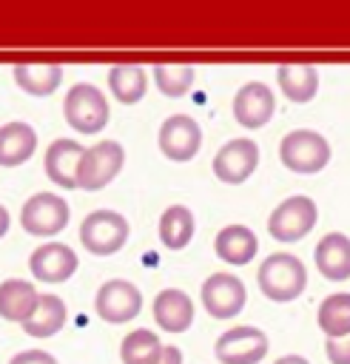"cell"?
Listing matches in <instances>:
<instances>
[{"label": "cell", "instance_id": "obj_1", "mask_svg": "<svg viewBox=\"0 0 350 364\" xmlns=\"http://www.w3.org/2000/svg\"><path fill=\"white\" fill-rule=\"evenodd\" d=\"M256 282H259V290L270 301L285 304V301H293V299H299L304 293V287H307V267L293 253H270L259 264Z\"/></svg>", "mask_w": 350, "mask_h": 364}, {"label": "cell", "instance_id": "obj_2", "mask_svg": "<svg viewBox=\"0 0 350 364\" xmlns=\"http://www.w3.org/2000/svg\"><path fill=\"white\" fill-rule=\"evenodd\" d=\"M63 114H65V122L77 134H85V136L100 134L111 119V108H108L105 94L91 82L71 85V91L63 100Z\"/></svg>", "mask_w": 350, "mask_h": 364}, {"label": "cell", "instance_id": "obj_3", "mask_svg": "<svg viewBox=\"0 0 350 364\" xmlns=\"http://www.w3.org/2000/svg\"><path fill=\"white\" fill-rule=\"evenodd\" d=\"M279 159L293 173H319L330 162V142L310 128H296L282 136Z\"/></svg>", "mask_w": 350, "mask_h": 364}, {"label": "cell", "instance_id": "obj_4", "mask_svg": "<svg viewBox=\"0 0 350 364\" xmlns=\"http://www.w3.org/2000/svg\"><path fill=\"white\" fill-rule=\"evenodd\" d=\"M125 165V148L117 139H100L83 151L77 162V188L83 191H102Z\"/></svg>", "mask_w": 350, "mask_h": 364}, {"label": "cell", "instance_id": "obj_5", "mask_svg": "<svg viewBox=\"0 0 350 364\" xmlns=\"http://www.w3.org/2000/svg\"><path fill=\"white\" fill-rule=\"evenodd\" d=\"M319 219V208L310 196L296 193L279 202L267 216V233L276 242H299L304 239Z\"/></svg>", "mask_w": 350, "mask_h": 364}, {"label": "cell", "instance_id": "obj_6", "mask_svg": "<svg viewBox=\"0 0 350 364\" xmlns=\"http://www.w3.org/2000/svg\"><path fill=\"white\" fill-rule=\"evenodd\" d=\"M128 219L117 210H91L80 225V242L94 256H111L128 242Z\"/></svg>", "mask_w": 350, "mask_h": 364}, {"label": "cell", "instance_id": "obj_7", "mask_svg": "<svg viewBox=\"0 0 350 364\" xmlns=\"http://www.w3.org/2000/svg\"><path fill=\"white\" fill-rule=\"evenodd\" d=\"M71 219V208L63 196L51 193V191H40L34 196L26 199L23 210H20V225L26 233L31 236H57Z\"/></svg>", "mask_w": 350, "mask_h": 364}, {"label": "cell", "instance_id": "obj_8", "mask_svg": "<svg viewBox=\"0 0 350 364\" xmlns=\"http://www.w3.org/2000/svg\"><path fill=\"white\" fill-rule=\"evenodd\" d=\"M94 307L97 316L108 324H125L131 318L139 316L142 310V293L134 282L128 279H108L105 284H100L97 296H94Z\"/></svg>", "mask_w": 350, "mask_h": 364}, {"label": "cell", "instance_id": "obj_9", "mask_svg": "<svg viewBox=\"0 0 350 364\" xmlns=\"http://www.w3.org/2000/svg\"><path fill=\"white\" fill-rule=\"evenodd\" d=\"M199 299H202V307L208 310V316L233 318L242 313V307L248 301V290H245L242 279L233 273H211L202 282Z\"/></svg>", "mask_w": 350, "mask_h": 364}, {"label": "cell", "instance_id": "obj_10", "mask_svg": "<svg viewBox=\"0 0 350 364\" xmlns=\"http://www.w3.org/2000/svg\"><path fill=\"white\" fill-rule=\"evenodd\" d=\"M213 173L225 185H242L259 168V145L248 136L228 139L213 156Z\"/></svg>", "mask_w": 350, "mask_h": 364}, {"label": "cell", "instance_id": "obj_11", "mask_svg": "<svg viewBox=\"0 0 350 364\" xmlns=\"http://www.w3.org/2000/svg\"><path fill=\"white\" fill-rule=\"evenodd\" d=\"M213 355L219 364H259L267 355V336L259 327H230L216 338Z\"/></svg>", "mask_w": 350, "mask_h": 364}, {"label": "cell", "instance_id": "obj_12", "mask_svg": "<svg viewBox=\"0 0 350 364\" xmlns=\"http://www.w3.org/2000/svg\"><path fill=\"white\" fill-rule=\"evenodd\" d=\"M157 142H159V151L174 159V162H188L199 154L202 148V128L193 117L188 114H174L168 117L162 125H159V134H157Z\"/></svg>", "mask_w": 350, "mask_h": 364}, {"label": "cell", "instance_id": "obj_13", "mask_svg": "<svg viewBox=\"0 0 350 364\" xmlns=\"http://www.w3.org/2000/svg\"><path fill=\"white\" fill-rule=\"evenodd\" d=\"M77 253L63 245V242H46L40 245L31 256H28V270L37 282H46V284H60V282H68L74 273H77Z\"/></svg>", "mask_w": 350, "mask_h": 364}, {"label": "cell", "instance_id": "obj_14", "mask_svg": "<svg viewBox=\"0 0 350 364\" xmlns=\"http://www.w3.org/2000/svg\"><path fill=\"white\" fill-rule=\"evenodd\" d=\"M273 114H276V97L265 82L250 80L236 91V97H233V119L242 128H262V125L270 122Z\"/></svg>", "mask_w": 350, "mask_h": 364}, {"label": "cell", "instance_id": "obj_15", "mask_svg": "<svg viewBox=\"0 0 350 364\" xmlns=\"http://www.w3.org/2000/svg\"><path fill=\"white\" fill-rule=\"evenodd\" d=\"M154 321L165 333H185L193 324V301L179 287H165L154 299Z\"/></svg>", "mask_w": 350, "mask_h": 364}, {"label": "cell", "instance_id": "obj_16", "mask_svg": "<svg viewBox=\"0 0 350 364\" xmlns=\"http://www.w3.org/2000/svg\"><path fill=\"white\" fill-rule=\"evenodd\" d=\"M313 262L327 282L350 279V239L344 233H324L313 250Z\"/></svg>", "mask_w": 350, "mask_h": 364}, {"label": "cell", "instance_id": "obj_17", "mask_svg": "<svg viewBox=\"0 0 350 364\" xmlns=\"http://www.w3.org/2000/svg\"><path fill=\"white\" fill-rule=\"evenodd\" d=\"M83 151L85 148L77 139H68V136L54 139L46 151V176L65 191L77 188V162H80Z\"/></svg>", "mask_w": 350, "mask_h": 364}, {"label": "cell", "instance_id": "obj_18", "mask_svg": "<svg viewBox=\"0 0 350 364\" xmlns=\"http://www.w3.org/2000/svg\"><path fill=\"white\" fill-rule=\"evenodd\" d=\"M37 151V131L28 122L0 125V168H17Z\"/></svg>", "mask_w": 350, "mask_h": 364}, {"label": "cell", "instance_id": "obj_19", "mask_svg": "<svg viewBox=\"0 0 350 364\" xmlns=\"http://www.w3.org/2000/svg\"><path fill=\"white\" fill-rule=\"evenodd\" d=\"M213 250H216V256H219L222 262L239 267V264L253 262V256L259 253V239H256V233H253L250 228H245V225H228V228H222V230L216 233Z\"/></svg>", "mask_w": 350, "mask_h": 364}, {"label": "cell", "instance_id": "obj_20", "mask_svg": "<svg viewBox=\"0 0 350 364\" xmlns=\"http://www.w3.org/2000/svg\"><path fill=\"white\" fill-rule=\"evenodd\" d=\"M37 299H40V293H37V287L31 282H26V279H6L0 284V316L6 321L23 324L31 316V310L37 307Z\"/></svg>", "mask_w": 350, "mask_h": 364}, {"label": "cell", "instance_id": "obj_21", "mask_svg": "<svg viewBox=\"0 0 350 364\" xmlns=\"http://www.w3.org/2000/svg\"><path fill=\"white\" fill-rule=\"evenodd\" d=\"M63 324H65V301L54 293H40L37 307L23 321V330L34 338H48V336L60 333Z\"/></svg>", "mask_w": 350, "mask_h": 364}, {"label": "cell", "instance_id": "obj_22", "mask_svg": "<svg viewBox=\"0 0 350 364\" xmlns=\"http://www.w3.org/2000/svg\"><path fill=\"white\" fill-rule=\"evenodd\" d=\"M14 82L31 97H48L63 82V68L54 63H17Z\"/></svg>", "mask_w": 350, "mask_h": 364}, {"label": "cell", "instance_id": "obj_23", "mask_svg": "<svg viewBox=\"0 0 350 364\" xmlns=\"http://www.w3.org/2000/svg\"><path fill=\"white\" fill-rule=\"evenodd\" d=\"M196 230V219L191 213V208L185 205H171L162 210L159 216V239L168 250H182L188 247V242L193 239Z\"/></svg>", "mask_w": 350, "mask_h": 364}, {"label": "cell", "instance_id": "obj_24", "mask_svg": "<svg viewBox=\"0 0 350 364\" xmlns=\"http://www.w3.org/2000/svg\"><path fill=\"white\" fill-rule=\"evenodd\" d=\"M276 82L290 102H310L319 91V71L313 65H279Z\"/></svg>", "mask_w": 350, "mask_h": 364}, {"label": "cell", "instance_id": "obj_25", "mask_svg": "<svg viewBox=\"0 0 350 364\" xmlns=\"http://www.w3.org/2000/svg\"><path fill=\"white\" fill-rule=\"evenodd\" d=\"M108 88L122 105H134L145 97L148 74L142 65H114L108 71Z\"/></svg>", "mask_w": 350, "mask_h": 364}, {"label": "cell", "instance_id": "obj_26", "mask_svg": "<svg viewBox=\"0 0 350 364\" xmlns=\"http://www.w3.org/2000/svg\"><path fill=\"white\" fill-rule=\"evenodd\" d=\"M316 321L327 338L350 336V293H333L319 304Z\"/></svg>", "mask_w": 350, "mask_h": 364}, {"label": "cell", "instance_id": "obj_27", "mask_svg": "<svg viewBox=\"0 0 350 364\" xmlns=\"http://www.w3.org/2000/svg\"><path fill=\"white\" fill-rule=\"evenodd\" d=\"M162 355V341L154 330H131L120 344L122 364H157Z\"/></svg>", "mask_w": 350, "mask_h": 364}, {"label": "cell", "instance_id": "obj_28", "mask_svg": "<svg viewBox=\"0 0 350 364\" xmlns=\"http://www.w3.org/2000/svg\"><path fill=\"white\" fill-rule=\"evenodd\" d=\"M154 82L165 97H185L193 85V68L191 65H168L159 63L154 65Z\"/></svg>", "mask_w": 350, "mask_h": 364}, {"label": "cell", "instance_id": "obj_29", "mask_svg": "<svg viewBox=\"0 0 350 364\" xmlns=\"http://www.w3.org/2000/svg\"><path fill=\"white\" fill-rule=\"evenodd\" d=\"M324 353H327L330 364H350V336L327 338L324 341Z\"/></svg>", "mask_w": 350, "mask_h": 364}, {"label": "cell", "instance_id": "obj_30", "mask_svg": "<svg viewBox=\"0 0 350 364\" xmlns=\"http://www.w3.org/2000/svg\"><path fill=\"white\" fill-rule=\"evenodd\" d=\"M9 364H57V358L46 350H23V353L11 355Z\"/></svg>", "mask_w": 350, "mask_h": 364}, {"label": "cell", "instance_id": "obj_31", "mask_svg": "<svg viewBox=\"0 0 350 364\" xmlns=\"http://www.w3.org/2000/svg\"><path fill=\"white\" fill-rule=\"evenodd\" d=\"M157 364H182V350L179 347H162V355Z\"/></svg>", "mask_w": 350, "mask_h": 364}, {"label": "cell", "instance_id": "obj_32", "mask_svg": "<svg viewBox=\"0 0 350 364\" xmlns=\"http://www.w3.org/2000/svg\"><path fill=\"white\" fill-rule=\"evenodd\" d=\"M9 225H11V216H9V210L0 205V239L9 233Z\"/></svg>", "mask_w": 350, "mask_h": 364}, {"label": "cell", "instance_id": "obj_33", "mask_svg": "<svg viewBox=\"0 0 350 364\" xmlns=\"http://www.w3.org/2000/svg\"><path fill=\"white\" fill-rule=\"evenodd\" d=\"M273 364H310V361L302 358V355H282V358H276Z\"/></svg>", "mask_w": 350, "mask_h": 364}]
</instances>
